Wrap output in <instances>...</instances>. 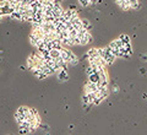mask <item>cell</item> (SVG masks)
Instances as JSON below:
<instances>
[{"label": "cell", "instance_id": "obj_1", "mask_svg": "<svg viewBox=\"0 0 147 135\" xmlns=\"http://www.w3.org/2000/svg\"><path fill=\"white\" fill-rule=\"evenodd\" d=\"M77 37L80 38V44L81 45H86L88 44L92 41V35L90 33L88 30H86L85 27H82L81 30L77 31Z\"/></svg>", "mask_w": 147, "mask_h": 135}, {"label": "cell", "instance_id": "obj_2", "mask_svg": "<svg viewBox=\"0 0 147 135\" xmlns=\"http://www.w3.org/2000/svg\"><path fill=\"white\" fill-rule=\"evenodd\" d=\"M98 91V85H97V82H91L88 81L86 83V86H85V92L86 94H88V92H97Z\"/></svg>", "mask_w": 147, "mask_h": 135}, {"label": "cell", "instance_id": "obj_3", "mask_svg": "<svg viewBox=\"0 0 147 135\" xmlns=\"http://www.w3.org/2000/svg\"><path fill=\"white\" fill-rule=\"evenodd\" d=\"M57 73H58V79L60 81H67L69 79H70V76H69V74H67V70H65V69H59Z\"/></svg>", "mask_w": 147, "mask_h": 135}, {"label": "cell", "instance_id": "obj_4", "mask_svg": "<svg viewBox=\"0 0 147 135\" xmlns=\"http://www.w3.org/2000/svg\"><path fill=\"white\" fill-rule=\"evenodd\" d=\"M16 113H18L20 115H22V117L27 118V115H28V113H30V107H26V106L18 107V109H17Z\"/></svg>", "mask_w": 147, "mask_h": 135}, {"label": "cell", "instance_id": "obj_5", "mask_svg": "<svg viewBox=\"0 0 147 135\" xmlns=\"http://www.w3.org/2000/svg\"><path fill=\"white\" fill-rule=\"evenodd\" d=\"M117 4L119 5V7L123 9V10H129V9H130L127 0H117Z\"/></svg>", "mask_w": 147, "mask_h": 135}, {"label": "cell", "instance_id": "obj_6", "mask_svg": "<svg viewBox=\"0 0 147 135\" xmlns=\"http://www.w3.org/2000/svg\"><path fill=\"white\" fill-rule=\"evenodd\" d=\"M49 57L50 59H58L60 57V50L59 49H50L49 50Z\"/></svg>", "mask_w": 147, "mask_h": 135}, {"label": "cell", "instance_id": "obj_7", "mask_svg": "<svg viewBox=\"0 0 147 135\" xmlns=\"http://www.w3.org/2000/svg\"><path fill=\"white\" fill-rule=\"evenodd\" d=\"M34 60H33V55H30V57L28 58H27V68H28L30 69V70H32V69H33L34 68Z\"/></svg>", "mask_w": 147, "mask_h": 135}, {"label": "cell", "instance_id": "obj_8", "mask_svg": "<svg viewBox=\"0 0 147 135\" xmlns=\"http://www.w3.org/2000/svg\"><path fill=\"white\" fill-rule=\"evenodd\" d=\"M127 3H129V6H130V9H139L140 7L139 0H127Z\"/></svg>", "mask_w": 147, "mask_h": 135}, {"label": "cell", "instance_id": "obj_9", "mask_svg": "<svg viewBox=\"0 0 147 135\" xmlns=\"http://www.w3.org/2000/svg\"><path fill=\"white\" fill-rule=\"evenodd\" d=\"M9 17L10 18H12V20H18V21H21V17H22V15L18 11H12L10 15H9Z\"/></svg>", "mask_w": 147, "mask_h": 135}, {"label": "cell", "instance_id": "obj_10", "mask_svg": "<svg viewBox=\"0 0 147 135\" xmlns=\"http://www.w3.org/2000/svg\"><path fill=\"white\" fill-rule=\"evenodd\" d=\"M88 81H91V82H98L99 81L98 73H94V74H92V75H90L88 76Z\"/></svg>", "mask_w": 147, "mask_h": 135}, {"label": "cell", "instance_id": "obj_11", "mask_svg": "<svg viewBox=\"0 0 147 135\" xmlns=\"http://www.w3.org/2000/svg\"><path fill=\"white\" fill-rule=\"evenodd\" d=\"M20 127V134H30L31 130L30 127H26V125H18Z\"/></svg>", "mask_w": 147, "mask_h": 135}, {"label": "cell", "instance_id": "obj_12", "mask_svg": "<svg viewBox=\"0 0 147 135\" xmlns=\"http://www.w3.org/2000/svg\"><path fill=\"white\" fill-rule=\"evenodd\" d=\"M119 39H120L123 43H130V37L127 35H120L119 36Z\"/></svg>", "mask_w": 147, "mask_h": 135}, {"label": "cell", "instance_id": "obj_13", "mask_svg": "<svg viewBox=\"0 0 147 135\" xmlns=\"http://www.w3.org/2000/svg\"><path fill=\"white\" fill-rule=\"evenodd\" d=\"M82 25H84V27L86 30H91V25H90V21L88 20H82Z\"/></svg>", "mask_w": 147, "mask_h": 135}, {"label": "cell", "instance_id": "obj_14", "mask_svg": "<svg viewBox=\"0 0 147 135\" xmlns=\"http://www.w3.org/2000/svg\"><path fill=\"white\" fill-rule=\"evenodd\" d=\"M79 4H80L81 6L86 7V6H88V5H90V1H88V0H79Z\"/></svg>", "mask_w": 147, "mask_h": 135}, {"label": "cell", "instance_id": "obj_15", "mask_svg": "<svg viewBox=\"0 0 147 135\" xmlns=\"http://www.w3.org/2000/svg\"><path fill=\"white\" fill-rule=\"evenodd\" d=\"M9 1L7 0H0V6H3V5H5V4H7Z\"/></svg>", "mask_w": 147, "mask_h": 135}, {"label": "cell", "instance_id": "obj_16", "mask_svg": "<svg viewBox=\"0 0 147 135\" xmlns=\"http://www.w3.org/2000/svg\"><path fill=\"white\" fill-rule=\"evenodd\" d=\"M88 1H90V4H94L97 0H88Z\"/></svg>", "mask_w": 147, "mask_h": 135}, {"label": "cell", "instance_id": "obj_17", "mask_svg": "<svg viewBox=\"0 0 147 135\" xmlns=\"http://www.w3.org/2000/svg\"><path fill=\"white\" fill-rule=\"evenodd\" d=\"M3 17H4V16L1 15V14H0V22H1V20H3Z\"/></svg>", "mask_w": 147, "mask_h": 135}]
</instances>
